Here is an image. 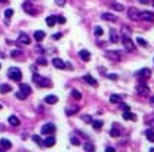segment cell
Returning <instances> with one entry per match:
<instances>
[{
    "label": "cell",
    "mask_w": 154,
    "mask_h": 152,
    "mask_svg": "<svg viewBox=\"0 0 154 152\" xmlns=\"http://www.w3.org/2000/svg\"><path fill=\"white\" fill-rule=\"evenodd\" d=\"M11 90H12V87L9 84H2V86H0V93H9Z\"/></svg>",
    "instance_id": "26"
},
{
    "label": "cell",
    "mask_w": 154,
    "mask_h": 152,
    "mask_svg": "<svg viewBox=\"0 0 154 152\" xmlns=\"http://www.w3.org/2000/svg\"><path fill=\"white\" fill-rule=\"evenodd\" d=\"M113 7H114V11H117V12H123L125 11V6L122 3H113Z\"/></svg>",
    "instance_id": "30"
},
{
    "label": "cell",
    "mask_w": 154,
    "mask_h": 152,
    "mask_svg": "<svg viewBox=\"0 0 154 152\" xmlns=\"http://www.w3.org/2000/svg\"><path fill=\"white\" fill-rule=\"evenodd\" d=\"M0 66H2V65H0Z\"/></svg>",
    "instance_id": "58"
},
{
    "label": "cell",
    "mask_w": 154,
    "mask_h": 152,
    "mask_svg": "<svg viewBox=\"0 0 154 152\" xmlns=\"http://www.w3.org/2000/svg\"><path fill=\"white\" fill-rule=\"evenodd\" d=\"M9 124H12V125H15V127H16V125H19V120L15 115H11L9 117Z\"/></svg>",
    "instance_id": "28"
},
{
    "label": "cell",
    "mask_w": 154,
    "mask_h": 152,
    "mask_svg": "<svg viewBox=\"0 0 154 152\" xmlns=\"http://www.w3.org/2000/svg\"><path fill=\"white\" fill-rule=\"evenodd\" d=\"M56 102H58V98H56L55 95H49V96H46V98H45V104L54 105V104H56Z\"/></svg>",
    "instance_id": "18"
},
{
    "label": "cell",
    "mask_w": 154,
    "mask_h": 152,
    "mask_svg": "<svg viewBox=\"0 0 154 152\" xmlns=\"http://www.w3.org/2000/svg\"><path fill=\"white\" fill-rule=\"evenodd\" d=\"M148 124L151 125V127H154V121H148Z\"/></svg>",
    "instance_id": "52"
},
{
    "label": "cell",
    "mask_w": 154,
    "mask_h": 152,
    "mask_svg": "<svg viewBox=\"0 0 154 152\" xmlns=\"http://www.w3.org/2000/svg\"><path fill=\"white\" fill-rule=\"evenodd\" d=\"M61 37H62V33H56V34H54V38L55 40H59Z\"/></svg>",
    "instance_id": "45"
},
{
    "label": "cell",
    "mask_w": 154,
    "mask_h": 152,
    "mask_svg": "<svg viewBox=\"0 0 154 152\" xmlns=\"http://www.w3.org/2000/svg\"><path fill=\"white\" fill-rule=\"evenodd\" d=\"M45 37H46V33L42 31V30H39V31L34 33V38H36V41H42Z\"/></svg>",
    "instance_id": "19"
},
{
    "label": "cell",
    "mask_w": 154,
    "mask_h": 152,
    "mask_svg": "<svg viewBox=\"0 0 154 152\" xmlns=\"http://www.w3.org/2000/svg\"><path fill=\"white\" fill-rule=\"evenodd\" d=\"M123 31H125V34H126V36H129V33H131V30L127 28L126 25H125V27H123Z\"/></svg>",
    "instance_id": "47"
},
{
    "label": "cell",
    "mask_w": 154,
    "mask_h": 152,
    "mask_svg": "<svg viewBox=\"0 0 154 152\" xmlns=\"http://www.w3.org/2000/svg\"><path fill=\"white\" fill-rule=\"evenodd\" d=\"M37 64H39V65H46L48 62H46L45 58H40V59H37Z\"/></svg>",
    "instance_id": "41"
},
{
    "label": "cell",
    "mask_w": 154,
    "mask_h": 152,
    "mask_svg": "<svg viewBox=\"0 0 154 152\" xmlns=\"http://www.w3.org/2000/svg\"><path fill=\"white\" fill-rule=\"evenodd\" d=\"M82 120H83L84 123L90 124V123H92V117H90V115H83V117H82Z\"/></svg>",
    "instance_id": "37"
},
{
    "label": "cell",
    "mask_w": 154,
    "mask_h": 152,
    "mask_svg": "<svg viewBox=\"0 0 154 152\" xmlns=\"http://www.w3.org/2000/svg\"><path fill=\"white\" fill-rule=\"evenodd\" d=\"M136 43H138L139 46H142V47H145V46H147V41H145L142 37H138V38H136Z\"/></svg>",
    "instance_id": "32"
},
{
    "label": "cell",
    "mask_w": 154,
    "mask_h": 152,
    "mask_svg": "<svg viewBox=\"0 0 154 152\" xmlns=\"http://www.w3.org/2000/svg\"><path fill=\"white\" fill-rule=\"evenodd\" d=\"M123 120H127V121H136V115L132 114L131 111H125V112H123Z\"/></svg>",
    "instance_id": "14"
},
{
    "label": "cell",
    "mask_w": 154,
    "mask_h": 152,
    "mask_svg": "<svg viewBox=\"0 0 154 152\" xmlns=\"http://www.w3.org/2000/svg\"><path fill=\"white\" fill-rule=\"evenodd\" d=\"M83 149H84V151H93V149H95V146H93L92 143H84V145H83Z\"/></svg>",
    "instance_id": "34"
},
{
    "label": "cell",
    "mask_w": 154,
    "mask_h": 152,
    "mask_svg": "<svg viewBox=\"0 0 154 152\" xmlns=\"http://www.w3.org/2000/svg\"><path fill=\"white\" fill-rule=\"evenodd\" d=\"M71 143H73V145H76V146H77V145H80V140L77 139L76 136H71Z\"/></svg>",
    "instance_id": "40"
},
{
    "label": "cell",
    "mask_w": 154,
    "mask_h": 152,
    "mask_svg": "<svg viewBox=\"0 0 154 152\" xmlns=\"http://www.w3.org/2000/svg\"><path fill=\"white\" fill-rule=\"evenodd\" d=\"M22 9L27 12V13H30V15H37V9H36V6H34L31 2H24L22 3Z\"/></svg>",
    "instance_id": "4"
},
{
    "label": "cell",
    "mask_w": 154,
    "mask_h": 152,
    "mask_svg": "<svg viewBox=\"0 0 154 152\" xmlns=\"http://www.w3.org/2000/svg\"><path fill=\"white\" fill-rule=\"evenodd\" d=\"M33 81L37 83L39 86H42V87H52V81H50L49 78L42 77V75H39V74H34L33 75Z\"/></svg>",
    "instance_id": "1"
},
{
    "label": "cell",
    "mask_w": 154,
    "mask_h": 152,
    "mask_svg": "<svg viewBox=\"0 0 154 152\" xmlns=\"http://www.w3.org/2000/svg\"><path fill=\"white\" fill-rule=\"evenodd\" d=\"M0 2H2V3H6V2H9V0H0Z\"/></svg>",
    "instance_id": "53"
},
{
    "label": "cell",
    "mask_w": 154,
    "mask_h": 152,
    "mask_svg": "<svg viewBox=\"0 0 154 152\" xmlns=\"http://www.w3.org/2000/svg\"><path fill=\"white\" fill-rule=\"evenodd\" d=\"M150 102H151V104H154V98H151V99H150Z\"/></svg>",
    "instance_id": "54"
},
{
    "label": "cell",
    "mask_w": 154,
    "mask_h": 152,
    "mask_svg": "<svg viewBox=\"0 0 154 152\" xmlns=\"http://www.w3.org/2000/svg\"><path fill=\"white\" fill-rule=\"evenodd\" d=\"M139 21L154 22V13L150 12V11H142V12H139Z\"/></svg>",
    "instance_id": "5"
},
{
    "label": "cell",
    "mask_w": 154,
    "mask_h": 152,
    "mask_svg": "<svg viewBox=\"0 0 154 152\" xmlns=\"http://www.w3.org/2000/svg\"><path fill=\"white\" fill-rule=\"evenodd\" d=\"M101 18L104 19V21H110V22H116V21H117V16H116V15H113V13H108V12L102 13V15H101Z\"/></svg>",
    "instance_id": "12"
},
{
    "label": "cell",
    "mask_w": 154,
    "mask_h": 152,
    "mask_svg": "<svg viewBox=\"0 0 154 152\" xmlns=\"http://www.w3.org/2000/svg\"><path fill=\"white\" fill-rule=\"evenodd\" d=\"M110 40L113 41V43H119V40H120V38H119V33L114 28L110 30Z\"/></svg>",
    "instance_id": "13"
},
{
    "label": "cell",
    "mask_w": 154,
    "mask_h": 152,
    "mask_svg": "<svg viewBox=\"0 0 154 152\" xmlns=\"http://www.w3.org/2000/svg\"><path fill=\"white\" fill-rule=\"evenodd\" d=\"M145 137H147L150 142H154V130L148 129L147 131H145Z\"/></svg>",
    "instance_id": "27"
},
{
    "label": "cell",
    "mask_w": 154,
    "mask_h": 152,
    "mask_svg": "<svg viewBox=\"0 0 154 152\" xmlns=\"http://www.w3.org/2000/svg\"><path fill=\"white\" fill-rule=\"evenodd\" d=\"M108 78H111V80H117V75H116V74H110Z\"/></svg>",
    "instance_id": "49"
},
{
    "label": "cell",
    "mask_w": 154,
    "mask_h": 152,
    "mask_svg": "<svg viewBox=\"0 0 154 152\" xmlns=\"http://www.w3.org/2000/svg\"><path fill=\"white\" fill-rule=\"evenodd\" d=\"M151 2H153V3H154V0H151Z\"/></svg>",
    "instance_id": "57"
},
{
    "label": "cell",
    "mask_w": 154,
    "mask_h": 152,
    "mask_svg": "<svg viewBox=\"0 0 154 152\" xmlns=\"http://www.w3.org/2000/svg\"><path fill=\"white\" fill-rule=\"evenodd\" d=\"M36 50H37V52H40V53H43V47H42V46H37Z\"/></svg>",
    "instance_id": "51"
},
{
    "label": "cell",
    "mask_w": 154,
    "mask_h": 152,
    "mask_svg": "<svg viewBox=\"0 0 154 152\" xmlns=\"http://www.w3.org/2000/svg\"><path fill=\"white\" fill-rule=\"evenodd\" d=\"M102 34H104V31H102V28H101V27H96V28H95V36L101 37Z\"/></svg>",
    "instance_id": "39"
},
{
    "label": "cell",
    "mask_w": 154,
    "mask_h": 152,
    "mask_svg": "<svg viewBox=\"0 0 154 152\" xmlns=\"http://www.w3.org/2000/svg\"><path fill=\"white\" fill-rule=\"evenodd\" d=\"M55 2H56V5H58V6H64L67 0H55Z\"/></svg>",
    "instance_id": "43"
},
{
    "label": "cell",
    "mask_w": 154,
    "mask_h": 152,
    "mask_svg": "<svg viewBox=\"0 0 154 152\" xmlns=\"http://www.w3.org/2000/svg\"><path fill=\"white\" fill-rule=\"evenodd\" d=\"M22 52H21V50H12V56H19Z\"/></svg>",
    "instance_id": "44"
},
{
    "label": "cell",
    "mask_w": 154,
    "mask_h": 152,
    "mask_svg": "<svg viewBox=\"0 0 154 152\" xmlns=\"http://www.w3.org/2000/svg\"><path fill=\"white\" fill-rule=\"evenodd\" d=\"M110 134H111L113 137H117V136H120V131H119V130H116V129H111Z\"/></svg>",
    "instance_id": "38"
},
{
    "label": "cell",
    "mask_w": 154,
    "mask_h": 152,
    "mask_svg": "<svg viewBox=\"0 0 154 152\" xmlns=\"http://www.w3.org/2000/svg\"><path fill=\"white\" fill-rule=\"evenodd\" d=\"M15 96H16V98H18L19 100H24L25 98H27V95H25V93H24V92H21V90H19V92H16V93H15Z\"/></svg>",
    "instance_id": "31"
},
{
    "label": "cell",
    "mask_w": 154,
    "mask_h": 152,
    "mask_svg": "<svg viewBox=\"0 0 154 152\" xmlns=\"http://www.w3.org/2000/svg\"><path fill=\"white\" fill-rule=\"evenodd\" d=\"M105 151H107V152H113V151H116V149H114L113 146H107V148H105Z\"/></svg>",
    "instance_id": "50"
},
{
    "label": "cell",
    "mask_w": 154,
    "mask_h": 152,
    "mask_svg": "<svg viewBox=\"0 0 154 152\" xmlns=\"http://www.w3.org/2000/svg\"><path fill=\"white\" fill-rule=\"evenodd\" d=\"M2 108H3V106H2V105H0V109H2Z\"/></svg>",
    "instance_id": "56"
},
{
    "label": "cell",
    "mask_w": 154,
    "mask_h": 152,
    "mask_svg": "<svg viewBox=\"0 0 154 152\" xmlns=\"http://www.w3.org/2000/svg\"><path fill=\"white\" fill-rule=\"evenodd\" d=\"M55 130H56L55 124H52V123H46V124L42 125V130H40V131H42V134H54Z\"/></svg>",
    "instance_id": "3"
},
{
    "label": "cell",
    "mask_w": 154,
    "mask_h": 152,
    "mask_svg": "<svg viewBox=\"0 0 154 152\" xmlns=\"http://www.w3.org/2000/svg\"><path fill=\"white\" fill-rule=\"evenodd\" d=\"M71 96H73L74 99H80V98H82V93H80L79 90H73V92H71Z\"/></svg>",
    "instance_id": "33"
},
{
    "label": "cell",
    "mask_w": 154,
    "mask_h": 152,
    "mask_svg": "<svg viewBox=\"0 0 154 152\" xmlns=\"http://www.w3.org/2000/svg\"><path fill=\"white\" fill-rule=\"evenodd\" d=\"M136 75H138V77H141V78H148L150 75H151V71H150L148 68H144V70H141Z\"/></svg>",
    "instance_id": "17"
},
{
    "label": "cell",
    "mask_w": 154,
    "mask_h": 152,
    "mask_svg": "<svg viewBox=\"0 0 154 152\" xmlns=\"http://www.w3.org/2000/svg\"><path fill=\"white\" fill-rule=\"evenodd\" d=\"M83 80L86 81V83H89L90 86H98V81H96L95 78H93L90 74H86V75H84V77H83Z\"/></svg>",
    "instance_id": "15"
},
{
    "label": "cell",
    "mask_w": 154,
    "mask_h": 152,
    "mask_svg": "<svg viewBox=\"0 0 154 152\" xmlns=\"http://www.w3.org/2000/svg\"><path fill=\"white\" fill-rule=\"evenodd\" d=\"M79 56L83 59L84 62H89V61H90V53L88 52V50H80V52H79Z\"/></svg>",
    "instance_id": "16"
},
{
    "label": "cell",
    "mask_w": 154,
    "mask_h": 152,
    "mask_svg": "<svg viewBox=\"0 0 154 152\" xmlns=\"http://www.w3.org/2000/svg\"><path fill=\"white\" fill-rule=\"evenodd\" d=\"M110 102H111V104H120V102H122V96H119V95H111V96H110Z\"/></svg>",
    "instance_id": "25"
},
{
    "label": "cell",
    "mask_w": 154,
    "mask_h": 152,
    "mask_svg": "<svg viewBox=\"0 0 154 152\" xmlns=\"http://www.w3.org/2000/svg\"><path fill=\"white\" fill-rule=\"evenodd\" d=\"M9 77H11L12 80H15V81H21L22 72H21L19 68H11V70H9Z\"/></svg>",
    "instance_id": "8"
},
{
    "label": "cell",
    "mask_w": 154,
    "mask_h": 152,
    "mask_svg": "<svg viewBox=\"0 0 154 152\" xmlns=\"http://www.w3.org/2000/svg\"><path fill=\"white\" fill-rule=\"evenodd\" d=\"M52 64H54V66H55V68H58V70H64L65 68V62L62 61V59H59V58H55L54 59V61H52Z\"/></svg>",
    "instance_id": "10"
},
{
    "label": "cell",
    "mask_w": 154,
    "mask_h": 152,
    "mask_svg": "<svg viewBox=\"0 0 154 152\" xmlns=\"http://www.w3.org/2000/svg\"><path fill=\"white\" fill-rule=\"evenodd\" d=\"M150 151H151V152H154V148H151V149H150Z\"/></svg>",
    "instance_id": "55"
},
{
    "label": "cell",
    "mask_w": 154,
    "mask_h": 152,
    "mask_svg": "<svg viewBox=\"0 0 154 152\" xmlns=\"http://www.w3.org/2000/svg\"><path fill=\"white\" fill-rule=\"evenodd\" d=\"M42 145H43V146H46V148H50V146H54L55 145V137L54 136H49L43 143H42Z\"/></svg>",
    "instance_id": "20"
},
{
    "label": "cell",
    "mask_w": 154,
    "mask_h": 152,
    "mask_svg": "<svg viewBox=\"0 0 154 152\" xmlns=\"http://www.w3.org/2000/svg\"><path fill=\"white\" fill-rule=\"evenodd\" d=\"M31 139H33V142H36L37 145H42V139H40V136H37V134H34V136H31Z\"/></svg>",
    "instance_id": "35"
},
{
    "label": "cell",
    "mask_w": 154,
    "mask_h": 152,
    "mask_svg": "<svg viewBox=\"0 0 154 152\" xmlns=\"http://www.w3.org/2000/svg\"><path fill=\"white\" fill-rule=\"evenodd\" d=\"M19 89H21V92H24L27 96L31 93V87L28 86V84H19Z\"/></svg>",
    "instance_id": "23"
},
{
    "label": "cell",
    "mask_w": 154,
    "mask_h": 152,
    "mask_svg": "<svg viewBox=\"0 0 154 152\" xmlns=\"http://www.w3.org/2000/svg\"><path fill=\"white\" fill-rule=\"evenodd\" d=\"M0 145H2V148H5V149H11L12 148L11 140H7V139H2L0 140Z\"/></svg>",
    "instance_id": "24"
},
{
    "label": "cell",
    "mask_w": 154,
    "mask_h": 152,
    "mask_svg": "<svg viewBox=\"0 0 154 152\" xmlns=\"http://www.w3.org/2000/svg\"><path fill=\"white\" fill-rule=\"evenodd\" d=\"M46 24H48V27H55V24H56V16L54 15H50L46 18Z\"/></svg>",
    "instance_id": "22"
},
{
    "label": "cell",
    "mask_w": 154,
    "mask_h": 152,
    "mask_svg": "<svg viewBox=\"0 0 154 152\" xmlns=\"http://www.w3.org/2000/svg\"><path fill=\"white\" fill-rule=\"evenodd\" d=\"M18 43L19 44H25V46H27V44H30V37L27 36V34H24V33H21V34H19V37H18Z\"/></svg>",
    "instance_id": "11"
},
{
    "label": "cell",
    "mask_w": 154,
    "mask_h": 152,
    "mask_svg": "<svg viewBox=\"0 0 154 152\" xmlns=\"http://www.w3.org/2000/svg\"><path fill=\"white\" fill-rule=\"evenodd\" d=\"M12 15H13V9H6V11H5V16H6V19H9Z\"/></svg>",
    "instance_id": "36"
},
{
    "label": "cell",
    "mask_w": 154,
    "mask_h": 152,
    "mask_svg": "<svg viewBox=\"0 0 154 152\" xmlns=\"http://www.w3.org/2000/svg\"><path fill=\"white\" fill-rule=\"evenodd\" d=\"M105 56L113 62H120V59H122V55L116 52V50H108V52H105Z\"/></svg>",
    "instance_id": "7"
},
{
    "label": "cell",
    "mask_w": 154,
    "mask_h": 152,
    "mask_svg": "<svg viewBox=\"0 0 154 152\" xmlns=\"http://www.w3.org/2000/svg\"><path fill=\"white\" fill-rule=\"evenodd\" d=\"M122 43H123V46H125V49L127 50V52H133L135 50V43L132 41V38H131V36H122Z\"/></svg>",
    "instance_id": "2"
},
{
    "label": "cell",
    "mask_w": 154,
    "mask_h": 152,
    "mask_svg": "<svg viewBox=\"0 0 154 152\" xmlns=\"http://www.w3.org/2000/svg\"><path fill=\"white\" fill-rule=\"evenodd\" d=\"M136 92H138V95H141V96H148L150 95V87L145 83H139L138 86H136Z\"/></svg>",
    "instance_id": "6"
},
{
    "label": "cell",
    "mask_w": 154,
    "mask_h": 152,
    "mask_svg": "<svg viewBox=\"0 0 154 152\" xmlns=\"http://www.w3.org/2000/svg\"><path fill=\"white\" fill-rule=\"evenodd\" d=\"M79 106H68V108H65V114L67 115H73V114H77L79 112Z\"/></svg>",
    "instance_id": "21"
},
{
    "label": "cell",
    "mask_w": 154,
    "mask_h": 152,
    "mask_svg": "<svg viewBox=\"0 0 154 152\" xmlns=\"http://www.w3.org/2000/svg\"><path fill=\"white\" fill-rule=\"evenodd\" d=\"M120 108H122V109H125V111H129V106L125 105V104H122V102H120Z\"/></svg>",
    "instance_id": "46"
},
{
    "label": "cell",
    "mask_w": 154,
    "mask_h": 152,
    "mask_svg": "<svg viewBox=\"0 0 154 152\" xmlns=\"http://www.w3.org/2000/svg\"><path fill=\"white\" fill-rule=\"evenodd\" d=\"M139 12L141 11H138L136 7H129V9H127V16H129L132 21H139Z\"/></svg>",
    "instance_id": "9"
},
{
    "label": "cell",
    "mask_w": 154,
    "mask_h": 152,
    "mask_svg": "<svg viewBox=\"0 0 154 152\" xmlns=\"http://www.w3.org/2000/svg\"><path fill=\"white\" fill-rule=\"evenodd\" d=\"M56 22H59V24H65V18H64V16H56Z\"/></svg>",
    "instance_id": "42"
},
{
    "label": "cell",
    "mask_w": 154,
    "mask_h": 152,
    "mask_svg": "<svg viewBox=\"0 0 154 152\" xmlns=\"http://www.w3.org/2000/svg\"><path fill=\"white\" fill-rule=\"evenodd\" d=\"M90 124H92V127L95 129V130H99V129L102 127V121H101V120H96V121H92Z\"/></svg>",
    "instance_id": "29"
},
{
    "label": "cell",
    "mask_w": 154,
    "mask_h": 152,
    "mask_svg": "<svg viewBox=\"0 0 154 152\" xmlns=\"http://www.w3.org/2000/svg\"><path fill=\"white\" fill-rule=\"evenodd\" d=\"M139 3H142V5H150L151 0H139Z\"/></svg>",
    "instance_id": "48"
}]
</instances>
